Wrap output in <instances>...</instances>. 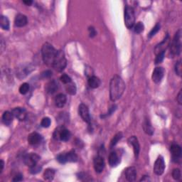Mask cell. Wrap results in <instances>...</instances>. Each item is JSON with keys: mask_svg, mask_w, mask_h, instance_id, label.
Here are the masks:
<instances>
[{"mask_svg": "<svg viewBox=\"0 0 182 182\" xmlns=\"http://www.w3.org/2000/svg\"><path fill=\"white\" fill-rule=\"evenodd\" d=\"M51 76H52V72L51 71H46L41 73V76L43 77V78H49Z\"/></svg>", "mask_w": 182, "mask_h": 182, "instance_id": "ab89813d", "label": "cell"}, {"mask_svg": "<svg viewBox=\"0 0 182 182\" xmlns=\"http://www.w3.org/2000/svg\"><path fill=\"white\" fill-rule=\"evenodd\" d=\"M125 176L127 181H134L136 180L137 177V171L136 169L133 167H128L125 170Z\"/></svg>", "mask_w": 182, "mask_h": 182, "instance_id": "d6986e66", "label": "cell"}, {"mask_svg": "<svg viewBox=\"0 0 182 182\" xmlns=\"http://www.w3.org/2000/svg\"><path fill=\"white\" fill-rule=\"evenodd\" d=\"M66 96L64 94L60 93V94L57 95V96L55 98V104L58 108H63L64 107L66 103Z\"/></svg>", "mask_w": 182, "mask_h": 182, "instance_id": "44dd1931", "label": "cell"}, {"mask_svg": "<svg viewBox=\"0 0 182 182\" xmlns=\"http://www.w3.org/2000/svg\"><path fill=\"white\" fill-rule=\"evenodd\" d=\"M88 31H89V34L91 38H93V37H94L96 35V31H95V29L93 27H89Z\"/></svg>", "mask_w": 182, "mask_h": 182, "instance_id": "60d3db41", "label": "cell"}, {"mask_svg": "<svg viewBox=\"0 0 182 182\" xmlns=\"http://www.w3.org/2000/svg\"><path fill=\"white\" fill-rule=\"evenodd\" d=\"M29 88H30L29 84L24 83H23L22 85H21L19 89V93L22 95H25V94H27L28 92H29Z\"/></svg>", "mask_w": 182, "mask_h": 182, "instance_id": "f546056e", "label": "cell"}, {"mask_svg": "<svg viewBox=\"0 0 182 182\" xmlns=\"http://www.w3.org/2000/svg\"><path fill=\"white\" fill-rule=\"evenodd\" d=\"M88 85L91 88H97L100 85V80L96 76H92L88 78Z\"/></svg>", "mask_w": 182, "mask_h": 182, "instance_id": "603a6c76", "label": "cell"}, {"mask_svg": "<svg viewBox=\"0 0 182 182\" xmlns=\"http://www.w3.org/2000/svg\"><path fill=\"white\" fill-rule=\"evenodd\" d=\"M13 114L9 111L4 112L3 115H2V121L4 124L6 126H9L13 121Z\"/></svg>", "mask_w": 182, "mask_h": 182, "instance_id": "7402d4cb", "label": "cell"}, {"mask_svg": "<svg viewBox=\"0 0 182 182\" xmlns=\"http://www.w3.org/2000/svg\"><path fill=\"white\" fill-rule=\"evenodd\" d=\"M41 53L44 63L48 66H53L58 51L51 44L46 43L42 46Z\"/></svg>", "mask_w": 182, "mask_h": 182, "instance_id": "7a4b0ae2", "label": "cell"}, {"mask_svg": "<svg viewBox=\"0 0 182 182\" xmlns=\"http://www.w3.org/2000/svg\"><path fill=\"white\" fill-rule=\"evenodd\" d=\"M181 32L179 29L174 35V37L172 40V43H170V53L173 56H179L181 53Z\"/></svg>", "mask_w": 182, "mask_h": 182, "instance_id": "3957f363", "label": "cell"}, {"mask_svg": "<svg viewBox=\"0 0 182 182\" xmlns=\"http://www.w3.org/2000/svg\"><path fill=\"white\" fill-rule=\"evenodd\" d=\"M128 142H129L130 144H131L133 147V149H134L135 158H137L139 156V150H140V146H139L138 139H137L136 137L132 136L128 139Z\"/></svg>", "mask_w": 182, "mask_h": 182, "instance_id": "9a60e30c", "label": "cell"}, {"mask_svg": "<svg viewBox=\"0 0 182 182\" xmlns=\"http://www.w3.org/2000/svg\"><path fill=\"white\" fill-rule=\"evenodd\" d=\"M23 180V176L21 174H17V176H14V178L13 179L14 181H21Z\"/></svg>", "mask_w": 182, "mask_h": 182, "instance_id": "b9f144b4", "label": "cell"}, {"mask_svg": "<svg viewBox=\"0 0 182 182\" xmlns=\"http://www.w3.org/2000/svg\"><path fill=\"white\" fill-rule=\"evenodd\" d=\"M51 122V119L49 118H47V117H46V118H44L42 119L41 125L43 127L47 128L50 126Z\"/></svg>", "mask_w": 182, "mask_h": 182, "instance_id": "d6a6232c", "label": "cell"}, {"mask_svg": "<svg viewBox=\"0 0 182 182\" xmlns=\"http://www.w3.org/2000/svg\"><path fill=\"white\" fill-rule=\"evenodd\" d=\"M165 169V162L164 160V158H163L162 156H159L157 159V160L155 161V165H154V172L158 175V176H160L163 173H164Z\"/></svg>", "mask_w": 182, "mask_h": 182, "instance_id": "52a82bcc", "label": "cell"}, {"mask_svg": "<svg viewBox=\"0 0 182 182\" xmlns=\"http://www.w3.org/2000/svg\"><path fill=\"white\" fill-rule=\"evenodd\" d=\"M53 136L56 140L67 142L71 138V134L68 130H67L66 127H64V126L61 125L59 126V127L55 130Z\"/></svg>", "mask_w": 182, "mask_h": 182, "instance_id": "277c9868", "label": "cell"}, {"mask_svg": "<svg viewBox=\"0 0 182 182\" xmlns=\"http://www.w3.org/2000/svg\"><path fill=\"white\" fill-rule=\"evenodd\" d=\"M125 90V83L122 78L115 75L110 83V97L112 101L120 99Z\"/></svg>", "mask_w": 182, "mask_h": 182, "instance_id": "6da1fadb", "label": "cell"}, {"mask_svg": "<svg viewBox=\"0 0 182 182\" xmlns=\"http://www.w3.org/2000/svg\"><path fill=\"white\" fill-rule=\"evenodd\" d=\"M57 160L58 162H60V164H65V163L68 162L67 158H66V154H60L57 157Z\"/></svg>", "mask_w": 182, "mask_h": 182, "instance_id": "d590c367", "label": "cell"}, {"mask_svg": "<svg viewBox=\"0 0 182 182\" xmlns=\"http://www.w3.org/2000/svg\"><path fill=\"white\" fill-rule=\"evenodd\" d=\"M39 160H40V157L35 153H30L27 156H25L24 158L25 164L29 168L36 165Z\"/></svg>", "mask_w": 182, "mask_h": 182, "instance_id": "ba28073f", "label": "cell"}, {"mask_svg": "<svg viewBox=\"0 0 182 182\" xmlns=\"http://www.w3.org/2000/svg\"><path fill=\"white\" fill-rule=\"evenodd\" d=\"M144 29V26L142 22H137V24L134 26V31L136 34H140L142 32H143Z\"/></svg>", "mask_w": 182, "mask_h": 182, "instance_id": "4dcf8cb0", "label": "cell"}, {"mask_svg": "<svg viewBox=\"0 0 182 182\" xmlns=\"http://www.w3.org/2000/svg\"><path fill=\"white\" fill-rule=\"evenodd\" d=\"M66 90L68 94L73 95L76 93V85H75V83L71 82L68 84H67V85L66 87Z\"/></svg>", "mask_w": 182, "mask_h": 182, "instance_id": "4316f807", "label": "cell"}, {"mask_svg": "<svg viewBox=\"0 0 182 182\" xmlns=\"http://www.w3.org/2000/svg\"><path fill=\"white\" fill-rule=\"evenodd\" d=\"M109 164L112 167H115L120 163V157L116 151H112L109 156Z\"/></svg>", "mask_w": 182, "mask_h": 182, "instance_id": "ac0fdd59", "label": "cell"}, {"mask_svg": "<svg viewBox=\"0 0 182 182\" xmlns=\"http://www.w3.org/2000/svg\"><path fill=\"white\" fill-rule=\"evenodd\" d=\"M11 113H12L14 117H15L20 121H24L27 118V111L23 108H15L11 111Z\"/></svg>", "mask_w": 182, "mask_h": 182, "instance_id": "5bb4252c", "label": "cell"}, {"mask_svg": "<svg viewBox=\"0 0 182 182\" xmlns=\"http://www.w3.org/2000/svg\"><path fill=\"white\" fill-rule=\"evenodd\" d=\"M164 53L165 52H162V53H160L157 55V57H156V59H155V64H160L161 62H162V60H164Z\"/></svg>", "mask_w": 182, "mask_h": 182, "instance_id": "f35d334b", "label": "cell"}, {"mask_svg": "<svg viewBox=\"0 0 182 182\" xmlns=\"http://www.w3.org/2000/svg\"><path fill=\"white\" fill-rule=\"evenodd\" d=\"M55 176V171L51 169H47L43 173V178L44 179L48 181L53 180Z\"/></svg>", "mask_w": 182, "mask_h": 182, "instance_id": "cb8c5ba5", "label": "cell"}, {"mask_svg": "<svg viewBox=\"0 0 182 182\" xmlns=\"http://www.w3.org/2000/svg\"><path fill=\"white\" fill-rule=\"evenodd\" d=\"M172 177L174 180L178 181L179 179H181V171L180 169H174L172 172Z\"/></svg>", "mask_w": 182, "mask_h": 182, "instance_id": "1f68e13d", "label": "cell"}, {"mask_svg": "<svg viewBox=\"0 0 182 182\" xmlns=\"http://www.w3.org/2000/svg\"><path fill=\"white\" fill-rule=\"evenodd\" d=\"M170 44V39L169 35H167V36L165 37V39L163 40L159 44L156 46L155 48V53L156 55L159 54V53H162V52H165V51L167 48H168V46H169Z\"/></svg>", "mask_w": 182, "mask_h": 182, "instance_id": "30bf717a", "label": "cell"}, {"mask_svg": "<svg viewBox=\"0 0 182 182\" xmlns=\"http://www.w3.org/2000/svg\"><path fill=\"white\" fill-rule=\"evenodd\" d=\"M135 22L134 11L132 6H127L125 8V24L127 29H132Z\"/></svg>", "mask_w": 182, "mask_h": 182, "instance_id": "8992f818", "label": "cell"}, {"mask_svg": "<svg viewBox=\"0 0 182 182\" xmlns=\"http://www.w3.org/2000/svg\"><path fill=\"white\" fill-rule=\"evenodd\" d=\"M175 72L178 76H181V60H179L175 65Z\"/></svg>", "mask_w": 182, "mask_h": 182, "instance_id": "8d00e7d4", "label": "cell"}, {"mask_svg": "<svg viewBox=\"0 0 182 182\" xmlns=\"http://www.w3.org/2000/svg\"><path fill=\"white\" fill-rule=\"evenodd\" d=\"M93 164H94V169L97 173H101V172H102L105 168V164L103 158L100 157V156H97L94 159Z\"/></svg>", "mask_w": 182, "mask_h": 182, "instance_id": "4fadbf2b", "label": "cell"}, {"mask_svg": "<svg viewBox=\"0 0 182 182\" xmlns=\"http://www.w3.org/2000/svg\"><path fill=\"white\" fill-rule=\"evenodd\" d=\"M23 2H24V4H27V6H30L33 3V2L31 1V0H26V1H23Z\"/></svg>", "mask_w": 182, "mask_h": 182, "instance_id": "ee69618b", "label": "cell"}, {"mask_svg": "<svg viewBox=\"0 0 182 182\" xmlns=\"http://www.w3.org/2000/svg\"><path fill=\"white\" fill-rule=\"evenodd\" d=\"M177 101H178L179 104V105H181V90H180V92H179V95H178V97H177Z\"/></svg>", "mask_w": 182, "mask_h": 182, "instance_id": "7bdbcfd3", "label": "cell"}, {"mask_svg": "<svg viewBox=\"0 0 182 182\" xmlns=\"http://www.w3.org/2000/svg\"><path fill=\"white\" fill-rule=\"evenodd\" d=\"M41 167H39L38 164L34 166V167H30V172L33 174H36L37 173H39V172H41Z\"/></svg>", "mask_w": 182, "mask_h": 182, "instance_id": "74e56055", "label": "cell"}, {"mask_svg": "<svg viewBox=\"0 0 182 182\" xmlns=\"http://www.w3.org/2000/svg\"><path fill=\"white\" fill-rule=\"evenodd\" d=\"M170 151L172 155V157H173L174 160L175 162H176V159H179L181 156V147L178 145V144H172L170 147Z\"/></svg>", "mask_w": 182, "mask_h": 182, "instance_id": "e0dca14e", "label": "cell"}, {"mask_svg": "<svg viewBox=\"0 0 182 182\" xmlns=\"http://www.w3.org/2000/svg\"><path fill=\"white\" fill-rule=\"evenodd\" d=\"M4 162L3 160H1V164H0V166H1V169H0V172H2L3 171V169H4Z\"/></svg>", "mask_w": 182, "mask_h": 182, "instance_id": "bcb514c9", "label": "cell"}, {"mask_svg": "<svg viewBox=\"0 0 182 182\" xmlns=\"http://www.w3.org/2000/svg\"><path fill=\"white\" fill-rule=\"evenodd\" d=\"M78 113L84 122L88 123L90 122V115L89 113V109H88L87 105H85V104H81L78 108Z\"/></svg>", "mask_w": 182, "mask_h": 182, "instance_id": "9c48e42d", "label": "cell"}, {"mask_svg": "<svg viewBox=\"0 0 182 182\" xmlns=\"http://www.w3.org/2000/svg\"><path fill=\"white\" fill-rule=\"evenodd\" d=\"M122 132H118V134H116L115 135V137H113V139H112L111 141V143H110V147H115L117 144H118V142L121 139H122Z\"/></svg>", "mask_w": 182, "mask_h": 182, "instance_id": "83f0119b", "label": "cell"}, {"mask_svg": "<svg viewBox=\"0 0 182 182\" xmlns=\"http://www.w3.org/2000/svg\"><path fill=\"white\" fill-rule=\"evenodd\" d=\"M150 181V179H149V177L147 176H144L143 178H142L140 179V181Z\"/></svg>", "mask_w": 182, "mask_h": 182, "instance_id": "f6af8a7d", "label": "cell"}, {"mask_svg": "<svg viewBox=\"0 0 182 182\" xmlns=\"http://www.w3.org/2000/svg\"><path fill=\"white\" fill-rule=\"evenodd\" d=\"M67 66V60L65 57L64 53L62 51L58 50L56 57L55 58L54 62L53 64V68L57 71L60 72L64 71L65 68Z\"/></svg>", "mask_w": 182, "mask_h": 182, "instance_id": "5b68a950", "label": "cell"}, {"mask_svg": "<svg viewBox=\"0 0 182 182\" xmlns=\"http://www.w3.org/2000/svg\"><path fill=\"white\" fill-rule=\"evenodd\" d=\"M60 80L62 83H64V84H66V85H67V84H68V83L72 82L71 78H70V77L66 74H63L62 76H60Z\"/></svg>", "mask_w": 182, "mask_h": 182, "instance_id": "836d02e7", "label": "cell"}, {"mask_svg": "<svg viewBox=\"0 0 182 182\" xmlns=\"http://www.w3.org/2000/svg\"><path fill=\"white\" fill-rule=\"evenodd\" d=\"M164 75V69L162 67H157L154 70L152 73V81L155 83H159L162 81Z\"/></svg>", "mask_w": 182, "mask_h": 182, "instance_id": "8fae6325", "label": "cell"}, {"mask_svg": "<svg viewBox=\"0 0 182 182\" xmlns=\"http://www.w3.org/2000/svg\"><path fill=\"white\" fill-rule=\"evenodd\" d=\"M43 137L40 134L37 132H32L28 136V142L29 144L33 146L38 145L42 142Z\"/></svg>", "mask_w": 182, "mask_h": 182, "instance_id": "7c38bea8", "label": "cell"}, {"mask_svg": "<svg viewBox=\"0 0 182 182\" xmlns=\"http://www.w3.org/2000/svg\"><path fill=\"white\" fill-rule=\"evenodd\" d=\"M28 20L27 16L22 14H19L15 17L14 25L17 27H23L27 24Z\"/></svg>", "mask_w": 182, "mask_h": 182, "instance_id": "2e32d148", "label": "cell"}, {"mask_svg": "<svg viewBox=\"0 0 182 182\" xmlns=\"http://www.w3.org/2000/svg\"><path fill=\"white\" fill-rule=\"evenodd\" d=\"M58 83L56 81L53 80L49 81L46 85V91L48 94H53L58 90Z\"/></svg>", "mask_w": 182, "mask_h": 182, "instance_id": "ffe728a7", "label": "cell"}, {"mask_svg": "<svg viewBox=\"0 0 182 182\" xmlns=\"http://www.w3.org/2000/svg\"><path fill=\"white\" fill-rule=\"evenodd\" d=\"M0 24H1V27L2 29L4 30H9V21L8 18L4 16H1V19H0Z\"/></svg>", "mask_w": 182, "mask_h": 182, "instance_id": "d4e9b609", "label": "cell"}, {"mask_svg": "<svg viewBox=\"0 0 182 182\" xmlns=\"http://www.w3.org/2000/svg\"><path fill=\"white\" fill-rule=\"evenodd\" d=\"M159 29H160V24H157L155 25V27L151 30V31L149 32V38H151V37L155 36V35L157 34L159 31Z\"/></svg>", "mask_w": 182, "mask_h": 182, "instance_id": "e575fe53", "label": "cell"}, {"mask_svg": "<svg viewBox=\"0 0 182 182\" xmlns=\"http://www.w3.org/2000/svg\"><path fill=\"white\" fill-rule=\"evenodd\" d=\"M67 161L70 162H76L78 161V156L74 151H71L66 153Z\"/></svg>", "mask_w": 182, "mask_h": 182, "instance_id": "484cf974", "label": "cell"}, {"mask_svg": "<svg viewBox=\"0 0 182 182\" xmlns=\"http://www.w3.org/2000/svg\"><path fill=\"white\" fill-rule=\"evenodd\" d=\"M144 130L147 134H148L149 135H151L153 134L154 132V130L152 127H151V125H150V123L148 120H147L145 122H144Z\"/></svg>", "mask_w": 182, "mask_h": 182, "instance_id": "f1b7e54d", "label": "cell"}]
</instances>
